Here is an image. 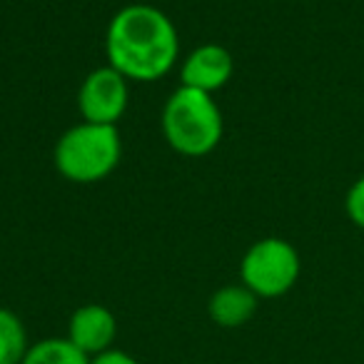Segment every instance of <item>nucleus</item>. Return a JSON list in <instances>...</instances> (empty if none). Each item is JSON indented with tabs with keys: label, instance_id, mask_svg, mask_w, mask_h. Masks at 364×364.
<instances>
[{
	"label": "nucleus",
	"instance_id": "nucleus-1",
	"mask_svg": "<svg viewBox=\"0 0 364 364\" xmlns=\"http://www.w3.org/2000/svg\"><path fill=\"white\" fill-rule=\"evenodd\" d=\"M107 65L130 82H155L165 77L180 58V36L175 23L160 8L130 3L107 23Z\"/></svg>",
	"mask_w": 364,
	"mask_h": 364
},
{
	"label": "nucleus",
	"instance_id": "nucleus-2",
	"mask_svg": "<svg viewBox=\"0 0 364 364\" xmlns=\"http://www.w3.org/2000/svg\"><path fill=\"white\" fill-rule=\"evenodd\" d=\"M225 132L223 110L215 95L180 85L162 107V135L185 157H205L220 145Z\"/></svg>",
	"mask_w": 364,
	"mask_h": 364
},
{
	"label": "nucleus",
	"instance_id": "nucleus-3",
	"mask_svg": "<svg viewBox=\"0 0 364 364\" xmlns=\"http://www.w3.org/2000/svg\"><path fill=\"white\" fill-rule=\"evenodd\" d=\"M122 157V140L117 125L77 122L55 142V170L75 185H95L115 172Z\"/></svg>",
	"mask_w": 364,
	"mask_h": 364
},
{
	"label": "nucleus",
	"instance_id": "nucleus-4",
	"mask_svg": "<svg viewBox=\"0 0 364 364\" xmlns=\"http://www.w3.org/2000/svg\"><path fill=\"white\" fill-rule=\"evenodd\" d=\"M302 259L292 242L282 237H262L250 245L240 262V279L259 299H277L297 284Z\"/></svg>",
	"mask_w": 364,
	"mask_h": 364
},
{
	"label": "nucleus",
	"instance_id": "nucleus-5",
	"mask_svg": "<svg viewBox=\"0 0 364 364\" xmlns=\"http://www.w3.org/2000/svg\"><path fill=\"white\" fill-rule=\"evenodd\" d=\"M130 102V80L115 68L102 65L85 75L77 90V110L85 122L117 125Z\"/></svg>",
	"mask_w": 364,
	"mask_h": 364
},
{
	"label": "nucleus",
	"instance_id": "nucleus-6",
	"mask_svg": "<svg viewBox=\"0 0 364 364\" xmlns=\"http://www.w3.org/2000/svg\"><path fill=\"white\" fill-rule=\"evenodd\" d=\"M235 73V58L225 46L218 43H205L195 48L180 65V85L193 87V90L215 95L230 82Z\"/></svg>",
	"mask_w": 364,
	"mask_h": 364
},
{
	"label": "nucleus",
	"instance_id": "nucleus-7",
	"mask_svg": "<svg viewBox=\"0 0 364 364\" xmlns=\"http://www.w3.org/2000/svg\"><path fill=\"white\" fill-rule=\"evenodd\" d=\"M65 337L87 357H97L115 344L117 317L105 304H82L70 314Z\"/></svg>",
	"mask_w": 364,
	"mask_h": 364
},
{
	"label": "nucleus",
	"instance_id": "nucleus-8",
	"mask_svg": "<svg viewBox=\"0 0 364 364\" xmlns=\"http://www.w3.org/2000/svg\"><path fill=\"white\" fill-rule=\"evenodd\" d=\"M259 297L250 287L240 284H225L218 292H213L208 302V314L218 327L235 329L247 324L257 312Z\"/></svg>",
	"mask_w": 364,
	"mask_h": 364
},
{
	"label": "nucleus",
	"instance_id": "nucleus-9",
	"mask_svg": "<svg viewBox=\"0 0 364 364\" xmlns=\"http://www.w3.org/2000/svg\"><path fill=\"white\" fill-rule=\"evenodd\" d=\"M31 344L23 319L13 309L0 307V364H23Z\"/></svg>",
	"mask_w": 364,
	"mask_h": 364
},
{
	"label": "nucleus",
	"instance_id": "nucleus-10",
	"mask_svg": "<svg viewBox=\"0 0 364 364\" xmlns=\"http://www.w3.org/2000/svg\"><path fill=\"white\" fill-rule=\"evenodd\" d=\"M23 364H90V357L68 337H46L31 344Z\"/></svg>",
	"mask_w": 364,
	"mask_h": 364
},
{
	"label": "nucleus",
	"instance_id": "nucleus-11",
	"mask_svg": "<svg viewBox=\"0 0 364 364\" xmlns=\"http://www.w3.org/2000/svg\"><path fill=\"white\" fill-rule=\"evenodd\" d=\"M344 210H347V218L352 220L359 230H364V175L357 177V180L352 182V188L347 190Z\"/></svg>",
	"mask_w": 364,
	"mask_h": 364
},
{
	"label": "nucleus",
	"instance_id": "nucleus-12",
	"mask_svg": "<svg viewBox=\"0 0 364 364\" xmlns=\"http://www.w3.org/2000/svg\"><path fill=\"white\" fill-rule=\"evenodd\" d=\"M90 364H140L132 354L122 352V349H107V352L97 354V357H90Z\"/></svg>",
	"mask_w": 364,
	"mask_h": 364
}]
</instances>
